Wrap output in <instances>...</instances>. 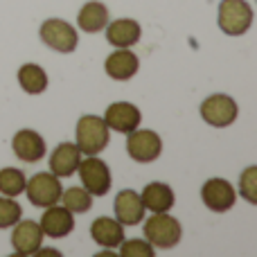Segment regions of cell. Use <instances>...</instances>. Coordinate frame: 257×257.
<instances>
[{
    "label": "cell",
    "instance_id": "6da1fadb",
    "mask_svg": "<svg viewBox=\"0 0 257 257\" xmlns=\"http://www.w3.org/2000/svg\"><path fill=\"white\" fill-rule=\"evenodd\" d=\"M142 232L145 239L149 241L154 248L172 250L181 244L183 239V228L181 221L176 217H172L169 212H151L149 219H142Z\"/></svg>",
    "mask_w": 257,
    "mask_h": 257
},
{
    "label": "cell",
    "instance_id": "7a4b0ae2",
    "mask_svg": "<svg viewBox=\"0 0 257 257\" xmlns=\"http://www.w3.org/2000/svg\"><path fill=\"white\" fill-rule=\"evenodd\" d=\"M111 128L106 126L104 117L86 113L77 120L75 126V145L79 147V151L84 156H99L108 147L111 140Z\"/></svg>",
    "mask_w": 257,
    "mask_h": 257
},
{
    "label": "cell",
    "instance_id": "3957f363",
    "mask_svg": "<svg viewBox=\"0 0 257 257\" xmlns=\"http://www.w3.org/2000/svg\"><path fill=\"white\" fill-rule=\"evenodd\" d=\"M217 25L228 36H244L253 25V7L248 0H221Z\"/></svg>",
    "mask_w": 257,
    "mask_h": 257
},
{
    "label": "cell",
    "instance_id": "277c9868",
    "mask_svg": "<svg viewBox=\"0 0 257 257\" xmlns=\"http://www.w3.org/2000/svg\"><path fill=\"white\" fill-rule=\"evenodd\" d=\"M77 174H79L81 187L90 196H106L111 192V185H113L111 167L99 156H86V158H81Z\"/></svg>",
    "mask_w": 257,
    "mask_h": 257
},
{
    "label": "cell",
    "instance_id": "5b68a950",
    "mask_svg": "<svg viewBox=\"0 0 257 257\" xmlns=\"http://www.w3.org/2000/svg\"><path fill=\"white\" fill-rule=\"evenodd\" d=\"M199 113L205 124L214 128H226L235 124V120L239 117V104L226 93H214L201 102Z\"/></svg>",
    "mask_w": 257,
    "mask_h": 257
},
{
    "label": "cell",
    "instance_id": "8992f818",
    "mask_svg": "<svg viewBox=\"0 0 257 257\" xmlns=\"http://www.w3.org/2000/svg\"><path fill=\"white\" fill-rule=\"evenodd\" d=\"M39 36L50 50L61 54H70L77 50L79 45V34L77 30L63 18H48V21L41 23Z\"/></svg>",
    "mask_w": 257,
    "mask_h": 257
},
{
    "label": "cell",
    "instance_id": "52a82bcc",
    "mask_svg": "<svg viewBox=\"0 0 257 257\" xmlns=\"http://www.w3.org/2000/svg\"><path fill=\"white\" fill-rule=\"evenodd\" d=\"M61 178L54 176L52 172H39L25 183V196L34 208H50V205L59 203L61 199Z\"/></svg>",
    "mask_w": 257,
    "mask_h": 257
},
{
    "label": "cell",
    "instance_id": "ba28073f",
    "mask_svg": "<svg viewBox=\"0 0 257 257\" xmlns=\"http://www.w3.org/2000/svg\"><path fill=\"white\" fill-rule=\"evenodd\" d=\"M126 154L136 163H154L163 154V138L151 128H140L126 133Z\"/></svg>",
    "mask_w": 257,
    "mask_h": 257
},
{
    "label": "cell",
    "instance_id": "9c48e42d",
    "mask_svg": "<svg viewBox=\"0 0 257 257\" xmlns=\"http://www.w3.org/2000/svg\"><path fill=\"white\" fill-rule=\"evenodd\" d=\"M201 201L210 212H228V210L235 208L237 203V190L230 181L226 178H208V181L201 185Z\"/></svg>",
    "mask_w": 257,
    "mask_h": 257
},
{
    "label": "cell",
    "instance_id": "30bf717a",
    "mask_svg": "<svg viewBox=\"0 0 257 257\" xmlns=\"http://www.w3.org/2000/svg\"><path fill=\"white\" fill-rule=\"evenodd\" d=\"M43 230H41L39 221L32 219H18L12 226V246L16 257H34L36 250L43 246Z\"/></svg>",
    "mask_w": 257,
    "mask_h": 257
},
{
    "label": "cell",
    "instance_id": "8fae6325",
    "mask_svg": "<svg viewBox=\"0 0 257 257\" xmlns=\"http://www.w3.org/2000/svg\"><path fill=\"white\" fill-rule=\"evenodd\" d=\"M140 70V59L131 48H117L104 61V72L113 81H128Z\"/></svg>",
    "mask_w": 257,
    "mask_h": 257
},
{
    "label": "cell",
    "instance_id": "7c38bea8",
    "mask_svg": "<svg viewBox=\"0 0 257 257\" xmlns=\"http://www.w3.org/2000/svg\"><path fill=\"white\" fill-rule=\"evenodd\" d=\"M104 122L111 131L115 133H131L140 126L142 111L131 102H113L111 106L104 111Z\"/></svg>",
    "mask_w": 257,
    "mask_h": 257
},
{
    "label": "cell",
    "instance_id": "4fadbf2b",
    "mask_svg": "<svg viewBox=\"0 0 257 257\" xmlns=\"http://www.w3.org/2000/svg\"><path fill=\"white\" fill-rule=\"evenodd\" d=\"M12 151L18 160L34 165L45 156V140L34 128H21L12 138Z\"/></svg>",
    "mask_w": 257,
    "mask_h": 257
},
{
    "label": "cell",
    "instance_id": "5bb4252c",
    "mask_svg": "<svg viewBox=\"0 0 257 257\" xmlns=\"http://www.w3.org/2000/svg\"><path fill=\"white\" fill-rule=\"evenodd\" d=\"M39 226L45 237L63 239V237H68L72 232V228H75V214H72L70 210H66L63 205L54 203V205H50V208H45Z\"/></svg>",
    "mask_w": 257,
    "mask_h": 257
},
{
    "label": "cell",
    "instance_id": "9a60e30c",
    "mask_svg": "<svg viewBox=\"0 0 257 257\" xmlns=\"http://www.w3.org/2000/svg\"><path fill=\"white\" fill-rule=\"evenodd\" d=\"M81 158H84V154L79 151V147L75 142H61L50 154V172L59 178L75 176Z\"/></svg>",
    "mask_w": 257,
    "mask_h": 257
},
{
    "label": "cell",
    "instance_id": "2e32d148",
    "mask_svg": "<svg viewBox=\"0 0 257 257\" xmlns=\"http://www.w3.org/2000/svg\"><path fill=\"white\" fill-rule=\"evenodd\" d=\"M104 34L113 48H133L142 36V27L136 18H115L106 23Z\"/></svg>",
    "mask_w": 257,
    "mask_h": 257
},
{
    "label": "cell",
    "instance_id": "e0dca14e",
    "mask_svg": "<svg viewBox=\"0 0 257 257\" xmlns=\"http://www.w3.org/2000/svg\"><path fill=\"white\" fill-rule=\"evenodd\" d=\"M113 208H115V219L122 226H138V223H142V219H145V214H147L140 194L133 190L117 192Z\"/></svg>",
    "mask_w": 257,
    "mask_h": 257
},
{
    "label": "cell",
    "instance_id": "ac0fdd59",
    "mask_svg": "<svg viewBox=\"0 0 257 257\" xmlns=\"http://www.w3.org/2000/svg\"><path fill=\"white\" fill-rule=\"evenodd\" d=\"M140 199H142L145 210H149V212H169L174 208V203H176L174 190L163 181L147 183L140 192Z\"/></svg>",
    "mask_w": 257,
    "mask_h": 257
},
{
    "label": "cell",
    "instance_id": "d6986e66",
    "mask_svg": "<svg viewBox=\"0 0 257 257\" xmlns=\"http://www.w3.org/2000/svg\"><path fill=\"white\" fill-rule=\"evenodd\" d=\"M90 237L102 248H117L124 241V226L113 217H97L90 223Z\"/></svg>",
    "mask_w": 257,
    "mask_h": 257
},
{
    "label": "cell",
    "instance_id": "ffe728a7",
    "mask_svg": "<svg viewBox=\"0 0 257 257\" xmlns=\"http://www.w3.org/2000/svg\"><path fill=\"white\" fill-rule=\"evenodd\" d=\"M108 21H111L108 7L104 3H99V0H88V3L79 9V16H77V25H79V30H84L86 34L104 32Z\"/></svg>",
    "mask_w": 257,
    "mask_h": 257
},
{
    "label": "cell",
    "instance_id": "44dd1931",
    "mask_svg": "<svg viewBox=\"0 0 257 257\" xmlns=\"http://www.w3.org/2000/svg\"><path fill=\"white\" fill-rule=\"evenodd\" d=\"M18 86L23 88V93L27 95H41L48 90V72L39 66V63H23L16 72Z\"/></svg>",
    "mask_w": 257,
    "mask_h": 257
},
{
    "label": "cell",
    "instance_id": "7402d4cb",
    "mask_svg": "<svg viewBox=\"0 0 257 257\" xmlns=\"http://www.w3.org/2000/svg\"><path fill=\"white\" fill-rule=\"evenodd\" d=\"M59 201H61L63 208L70 210L72 214H86L90 210V205H93V196H90L84 187H77V185L63 190Z\"/></svg>",
    "mask_w": 257,
    "mask_h": 257
},
{
    "label": "cell",
    "instance_id": "603a6c76",
    "mask_svg": "<svg viewBox=\"0 0 257 257\" xmlns=\"http://www.w3.org/2000/svg\"><path fill=\"white\" fill-rule=\"evenodd\" d=\"M25 174L18 167H5L0 169V194L3 196H21L25 192Z\"/></svg>",
    "mask_w": 257,
    "mask_h": 257
},
{
    "label": "cell",
    "instance_id": "cb8c5ba5",
    "mask_svg": "<svg viewBox=\"0 0 257 257\" xmlns=\"http://www.w3.org/2000/svg\"><path fill=\"white\" fill-rule=\"evenodd\" d=\"M239 196L250 205H257V165H248L239 176Z\"/></svg>",
    "mask_w": 257,
    "mask_h": 257
},
{
    "label": "cell",
    "instance_id": "d4e9b609",
    "mask_svg": "<svg viewBox=\"0 0 257 257\" xmlns=\"http://www.w3.org/2000/svg\"><path fill=\"white\" fill-rule=\"evenodd\" d=\"M23 217V210L14 196H0V230L12 228Z\"/></svg>",
    "mask_w": 257,
    "mask_h": 257
},
{
    "label": "cell",
    "instance_id": "484cf974",
    "mask_svg": "<svg viewBox=\"0 0 257 257\" xmlns=\"http://www.w3.org/2000/svg\"><path fill=\"white\" fill-rule=\"evenodd\" d=\"M117 248H120V257H154L156 255V248L147 239H126L124 237V241Z\"/></svg>",
    "mask_w": 257,
    "mask_h": 257
},
{
    "label": "cell",
    "instance_id": "4316f807",
    "mask_svg": "<svg viewBox=\"0 0 257 257\" xmlns=\"http://www.w3.org/2000/svg\"><path fill=\"white\" fill-rule=\"evenodd\" d=\"M41 255H50V257H61V250H54V248H43L41 246L39 250L34 253V257H41Z\"/></svg>",
    "mask_w": 257,
    "mask_h": 257
}]
</instances>
